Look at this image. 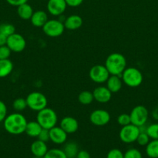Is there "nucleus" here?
Listing matches in <instances>:
<instances>
[{"mask_svg":"<svg viewBox=\"0 0 158 158\" xmlns=\"http://www.w3.org/2000/svg\"><path fill=\"white\" fill-rule=\"evenodd\" d=\"M48 147L46 142L38 140L33 141L30 146V151L34 157H44L45 154L48 151Z\"/></svg>","mask_w":158,"mask_h":158,"instance_id":"17","label":"nucleus"},{"mask_svg":"<svg viewBox=\"0 0 158 158\" xmlns=\"http://www.w3.org/2000/svg\"><path fill=\"white\" fill-rule=\"evenodd\" d=\"M50 140L57 145L64 144L68 140V134L60 126H55L49 130Z\"/></svg>","mask_w":158,"mask_h":158,"instance_id":"13","label":"nucleus"},{"mask_svg":"<svg viewBox=\"0 0 158 158\" xmlns=\"http://www.w3.org/2000/svg\"><path fill=\"white\" fill-rule=\"evenodd\" d=\"M8 115L7 106L3 101L0 100V123L4 121L5 118Z\"/></svg>","mask_w":158,"mask_h":158,"instance_id":"35","label":"nucleus"},{"mask_svg":"<svg viewBox=\"0 0 158 158\" xmlns=\"http://www.w3.org/2000/svg\"><path fill=\"white\" fill-rule=\"evenodd\" d=\"M124 158H143V155L136 148H130L124 153Z\"/></svg>","mask_w":158,"mask_h":158,"instance_id":"30","label":"nucleus"},{"mask_svg":"<svg viewBox=\"0 0 158 158\" xmlns=\"http://www.w3.org/2000/svg\"><path fill=\"white\" fill-rule=\"evenodd\" d=\"M27 103H26V100L22 97H19L16 98L13 102H12V108L15 110V112L21 113L23 110L27 108Z\"/></svg>","mask_w":158,"mask_h":158,"instance_id":"26","label":"nucleus"},{"mask_svg":"<svg viewBox=\"0 0 158 158\" xmlns=\"http://www.w3.org/2000/svg\"><path fill=\"white\" fill-rule=\"evenodd\" d=\"M43 158H68L63 150L59 148L49 149Z\"/></svg>","mask_w":158,"mask_h":158,"instance_id":"27","label":"nucleus"},{"mask_svg":"<svg viewBox=\"0 0 158 158\" xmlns=\"http://www.w3.org/2000/svg\"><path fill=\"white\" fill-rule=\"evenodd\" d=\"M38 140H42L43 142H47L50 140V134H49V130L46 129H42L41 132L39 134L38 137H37Z\"/></svg>","mask_w":158,"mask_h":158,"instance_id":"36","label":"nucleus"},{"mask_svg":"<svg viewBox=\"0 0 158 158\" xmlns=\"http://www.w3.org/2000/svg\"><path fill=\"white\" fill-rule=\"evenodd\" d=\"M42 127L40 126V123L37 120H31V121L27 122L26 124L25 133L26 135L30 137H38L39 134L42 131Z\"/></svg>","mask_w":158,"mask_h":158,"instance_id":"21","label":"nucleus"},{"mask_svg":"<svg viewBox=\"0 0 158 158\" xmlns=\"http://www.w3.org/2000/svg\"><path fill=\"white\" fill-rule=\"evenodd\" d=\"M139 133L140 131H139V127L133 123H129V124L122 127L119 131V137L121 141L129 144V143H133L136 141Z\"/></svg>","mask_w":158,"mask_h":158,"instance_id":"7","label":"nucleus"},{"mask_svg":"<svg viewBox=\"0 0 158 158\" xmlns=\"http://www.w3.org/2000/svg\"><path fill=\"white\" fill-rule=\"evenodd\" d=\"M68 5L65 0H48L46 4L47 12L53 16L59 17L66 11Z\"/></svg>","mask_w":158,"mask_h":158,"instance_id":"12","label":"nucleus"},{"mask_svg":"<svg viewBox=\"0 0 158 158\" xmlns=\"http://www.w3.org/2000/svg\"><path fill=\"white\" fill-rule=\"evenodd\" d=\"M77 100L81 104L85 105V106L90 105L94 100L92 92L88 90H84L81 92L77 97Z\"/></svg>","mask_w":158,"mask_h":158,"instance_id":"25","label":"nucleus"},{"mask_svg":"<svg viewBox=\"0 0 158 158\" xmlns=\"http://www.w3.org/2000/svg\"><path fill=\"white\" fill-rule=\"evenodd\" d=\"M106 158H124V153L121 150L114 148L108 151Z\"/></svg>","mask_w":158,"mask_h":158,"instance_id":"33","label":"nucleus"},{"mask_svg":"<svg viewBox=\"0 0 158 158\" xmlns=\"http://www.w3.org/2000/svg\"><path fill=\"white\" fill-rule=\"evenodd\" d=\"M37 121L40 123L42 128L50 130L54 127L57 126L58 117L54 110L46 106V108L37 112Z\"/></svg>","mask_w":158,"mask_h":158,"instance_id":"4","label":"nucleus"},{"mask_svg":"<svg viewBox=\"0 0 158 158\" xmlns=\"http://www.w3.org/2000/svg\"><path fill=\"white\" fill-rule=\"evenodd\" d=\"M43 32L46 36L50 38H57L60 36L65 30L64 24L58 19H48L42 27Z\"/></svg>","mask_w":158,"mask_h":158,"instance_id":"6","label":"nucleus"},{"mask_svg":"<svg viewBox=\"0 0 158 158\" xmlns=\"http://www.w3.org/2000/svg\"><path fill=\"white\" fill-rule=\"evenodd\" d=\"M147 134L152 140H158V123H153L147 126Z\"/></svg>","mask_w":158,"mask_h":158,"instance_id":"29","label":"nucleus"},{"mask_svg":"<svg viewBox=\"0 0 158 158\" xmlns=\"http://www.w3.org/2000/svg\"><path fill=\"white\" fill-rule=\"evenodd\" d=\"M64 24L65 29L70 31L77 30V29H80L83 25V19L79 15L74 14V15H71L66 17L64 22Z\"/></svg>","mask_w":158,"mask_h":158,"instance_id":"16","label":"nucleus"},{"mask_svg":"<svg viewBox=\"0 0 158 158\" xmlns=\"http://www.w3.org/2000/svg\"><path fill=\"white\" fill-rule=\"evenodd\" d=\"M150 137L147 134V132H140L139 136H138L137 140H136V142H137V143L139 146L144 147L148 144L149 142L150 141Z\"/></svg>","mask_w":158,"mask_h":158,"instance_id":"31","label":"nucleus"},{"mask_svg":"<svg viewBox=\"0 0 158 158\" xmlns=\"http://www.w3.org/2000/svg\"><path fill=\"white\" fill-rule=\"evenodd\" d=\"M105 66L110 75L120 76L127 66L126 59L119 52H113L108 56L105 62Z\"/></svg>","mask_w":158,"mask_h":158,"instance_id":"2","label":"nucleus"},{"mask_svg":"<svg viewBox=\"0 0 158 158\" xmlns=\"http://www.w3.org/2000/svg\"><path fill=\"white\" fill-rule=\"evenodd\" d=\"M146 154L150 158H158V140H152L146 146Z\"/></svg>","mask_w":158,"mask_h":158,"instance_id":"24","label":"nucleus"},{"mask_svg":"<svg viewBox=\"0 0 158 158\" xmlns=\"http://www.w3.org/2000/svg\"><path fill=\"white\" fill-rule=\"evenodd\" d=\"M6 46L12 52H21L26 49V40L21 34L15 32L7 37Z\"/></svg>","mask_w":158,"mask_h":158,"instance_id":"10","label":"nucleus"},{"mask_svg":"<svg viewBox=\"0 0 158 158\" xmlns=\"http://www.w3.org/2000/svg\"><path fill=\"white\" fill-rule=\"evenodd\" d=\"M123 84L131 88L140 86L143 80V76L139 69L133 66L126 67L121 75Z\"/></svg>","mask_w":158,"mask_h":158,"instance_id":"3","label":"nucleus"},{"mask_svg":"<svg viewBox=\"0 0 158 158\" xmlns=\"http://www.w3.org/2000/svg\"><path fill=\"white\" fill-rule=\"evenodd\" d=\"M33 158H43V157H34Z\"/></svg>","mask_w":158,"mask_h":158,"instance_id":"41","label":"nucleus"},{"mask_svg":"<svg viewBox=\"0 0 158 158\" xmlns=\"http://www.w3.org/2000/svg\"><path fill=\"white\" fill-rule=\"evenodd\" d=\"M12 51L6 45L0 46V60H6L9 59Z\"/></svg>","mask_w":158,"mask_h":158,"instance_id":"34","label":"nucleus"},{"mask_svg":"<svg viewBox=\"0 0 158 158\" xmlns=\"http://www.w3.org/2000/svg\"><path fill=\"white\" fill-rule=\"evenodd\" d=\"M26 100L28 108L35 112H39L47 106V98L44 94L38 91L29 93Z\"/></svg>","mask_w":158,"mask_h":158,"instance_id":"5","label":"nucleus"},{"mask_svg":"<svg viewBox=\"0 0 158 158\" xmlns=\"http://www.w3.org/2000/svg\"><path fill=\"white\" fill-rule=\"evenodd\" d=\"M131 123L137 127L145 125L149 117V112L147 107L143 105H137L133 108L129 114Z\"/></svg>","mask_w":158,"mask_h":158,"instance_id":"9","label":"nucleus"},{"mask_svg":"<svg viewBox=\"0 0 158 158\" xmlns=\"http://www.w3.org/2000/svg\"><path fill=\"white\" fill-rule=\"evenodd\" d=\"M117 122L119 125L121 127L125 126L129 123H131V120H130V115L128 114H121L118 116Z\"/></svg>","mask_w":158,"mask_h":158,"instance_id":"32","label":"nucleus"},{"mask_svg":"<svg viewBox=\"0 0 158 158\" xmlns=\"http://www.w3.org/2000/svg\"><path fill=\"white\" fill-rule=\"evenodd\" d=\"M13 68V63L9 59L0 60V78H5L10 75Z\"/></svg>","mask_w":158,"mask_h":158,"instance_id":"22","label":"nucleus"},{"mask_svg":"<svg viewBox=\"0 0 158 158\" xmlns=\"http://www.w3.org/2000/svg\"><path fill=\"white\" fill-rule=\"evenodd\" d=\"M27 120L21 113L14 112L6 116L3 123L5 131L12 135H20L25 133Z\"/></svg>","mask_w":158,"mask_h":158,"instance_id":"1","label":"nucleus"},{"mask_svg":"<svg viewBox=\"0 0 158 158\" xmlns=\"http://www.w3.org/2000/svg\"><path fill=\"white\" fill-rule=\"evenodd\" d=\"M89 120L94 126L103 127L109 123L111 120V115L105 110L96 109L90 114Z\"/></svg>","mask_w":158,"mask_h":158,"instance_id":"11","label":"nucleus"},{"mask_svg":"<svg viewBox=\"0 0 158 158\" xmlns=\"http://www.w3.org/2000/svg\"><path fill=\"white\" fill-rule=\"evenodd\" d=\"M68 6H70V7H78L79 6L83 3L84 0H65Z\"/></svg>","mask_w":158,"mask_h":158,"instance_id":"37","label":"nucleus"},{"mask_svg":"<svg viewBox=\"0 0 158 158\" xmlns=\"http://www.w3.org/2000/svg\"><path fill=\"white\" fill-rule=\"evenodd\" d=\"M15 32V26L11 23H2V24H0V33L6 35V37L9 36Z\"/></svg>","mask_w":158,"mask_h":158,"instance_id":"28","label":"nucleus"},{"mask_svg":"<svg viewBox=\"0 0 158 158\" xmlns=\"http://www.w3.org/2000/svg\"><path fill=\"white\" fill-rule=\"evenodd\" d=\"M88 76H89L90 80L92 82L98 84H102L104 83H106L110 73L105 65L97 64L93 66L90 69Z\"/></svg>","mask_w":158,"mask_h":158,"instance_id":"8","label":"nucleus"},{"mask_svg":"<svg viewBox=\"0 0 158 158\" xmlns=\"http://www.w3.org/2000/svg\"><path fill=\"white\" fill-rule=\"evenodd\" d=\"M68 158H76L79 151L78 146L74 141L66 142L62 149Z\"/></svg>","mask_w":158,"mask_h":158,"instance_id":"23","label":"nucleus"},{"mask_svg":"<svg viewBox=\"0 0 158 158\" xmlns=\"http://www.w3.org/2000/svg\"><path fill=\"white\" fill-rule=\"evenodd\" d=\"M48 20V15L45 11H35L30 19V23L34 27L42 28Z\"/></svg>","mask_w":158,"mask_h":158,"instance_id":"19","label":"nucleus"},{"mask_svg":"<svg viewBox=\"0 0 158 158\" xmlns=\"http://www.w3.org/2000/svg\"><path fill=\"white\" fill-rule=\"evenodd\" d=\"M60 127L68 134H74L79 128V123L77 119L71 116L63 117L60 122Z\"/></svg>","mask_w":158,"mask_h":158,"instance_id":"15","label":"nucleus"},{"mask_svg":"<svg viewBox=\"0 0 158 158\" xmlns=\"http://www.w3.org/2000/svg\"><path fill=\"white\" fill-rule=\"evenodd\" d=\"M33 12V9L28 2L17 6V15L23 20H30Z\"/></svg>","mask_w":158,"mask_h":158,"instance_id":"20","label":"nucleus"},{"mask_svg":"<svg viewBox=\"0 0 158 158\" xmlns=\"http://www.w3.org/2000/svg\"><path fill=\"white\" fill-rule=\"evenodd\" d=\"M123 82L120 76L110 75L106 81V87L111 91L112 94L119 92L122 88Z\"/></svg>","mask_w":158,"mask_h":158,"instance_id":"18","label":"nucleus"},{"mask_svg":"<svg viewBox=\"0 0 158 158\" xmlns=\"http://www.w3.org/2000/svg\"><path fill=\"white\" fill-rule=\"evenodd\" d=\"M94 100L99 103H107L112 99V94L106 86H99L92 91Z\"/></svg>","mask_w":158,"mask_h":158,"instance_id":"14","label":"nucleus"},{"mask_svg":"<svg viewBox=\"0 0 158 158\" xmlns=\"http://www.w3.org/2000/svg\"><path fill=\"white\" fill-rule=\"evenodd\" d=\"M6 1L7 2L8 4H9L10 6L17 7V6H20V5L27 2L28 0H6Z\"/></svg>","mask_w":158,"mask_h":158,"instance_id":"38","label":"nucleus"},{"mask_svg":"<svg viewBox=\"0 0 158 158\" xmlns=\"http://www.w3.org/2000/svg\"><path fill=\"white\" fill-rule=\"evenodd\" d=\"M76 158H91V155L87 151L81 150V151H78Z\"/></svg>","mask_w":158,"mask_h":158,"instance_id":"39","label":"nucleus"},{"mask_svg":"<svg viewBox=\"0 0 158 158\" xmlns=\"http://www.w3.org/2000/svg\"><path fill=\"white\" fill-rule=\"evenodd\" d=\"M6 42H7V37L0 33V46L6 45Z\"/></svg>","mask_w":158,"mask_h":158,"instance_id":"40","label":"nucleus"}]
</instances>
